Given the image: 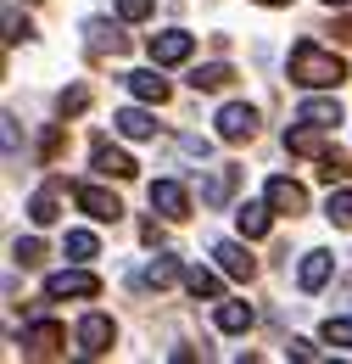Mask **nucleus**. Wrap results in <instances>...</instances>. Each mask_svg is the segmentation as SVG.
Returning <instances> with one entry per match:
<instances>
[{
  "label": "nucleus",
  "instance_id": "1",
  "mask_svg": "<svg viewBox=\"0 0 352 364\" xmlns=\"http://www.w3.org/2000/svg\"><path fill=\"white\" fill-rule=\"evenodd\" d=\"M291 79H297L302 90H336V85L347 79V62H341L336 50L302 40V46H291Z\"/></svg>",
  "mask_w": 352,
  "mask_h": 364
},
{
  "label": "nucleus",
  "instance_id": "2",
  "mask_svg": "<svg viewBox=\"0 0 352 364\" xmlns=\"http://www.w3.org/2000/svg\"><path fill=\"white\" fill-rule=\"evenodd\" d=\"M45 297L50 303H62V297H101V280L89 269H56L45 280Z\"/></svg>",
  "mask_w": 352,
  "mask_h": 364
},
{
  "label": "nucleus",
  "instance_id": "3",
  "mask_svg": "<svg viewBox=\"0 0 352 364\" xmlns=\"http://www.w3.org/2000/svg\"><path fill=\"white\" fill-rule=\"evenodd\" d=\"M84 46H89V56H123V50H129L123 23H112V17H89V23H84Z\"/></svg>",
  "mask_w": 352,
  "mask_h": 364
},
{
  "label": "nucleus",
  "instance_id": "4",
  "mask_svg": "<svg viewBox=\"0 0 352 364\" xmlns=\"http://www.w3.org/2000/svg\"><path fill=\"white\" fill-rule=\"evenodd\" d=\"M258 135V107H246V101H229L219 112V140H229V146H241V140Z\"/></svg>",
  "mask_w": 352,
  "mask_h": 364
},
{
  "label": "nucleus",
  "instance_id": "5",
  "mask_svg": "<svg viewBox=\"0 0 352 364\" xmlns=\"http://www.w3.org/2000/svg\"><path fill=\"white\" fill-rule=\"evenodd\" d=\"M112 336H118V331H112V319H106V314H84L73 342H79L84 359H101V353H112Z\"/></svg>",
  "mask_w": 352,
  "mask_h": 364
},
{
  "label": "nucleus",
  "instance_id": "6",
  "mask_svg": "<svg viewBox=\"0 0 352 364\" xmlns=\"http://www.w3.org/2000/svg\"><path fill=\"white\" fill-rule=\"evenodd\" d=\"M190 50H196V40H190L185 28H168V34H151L145 56H151L157 68H174V62H190Z\"/></svg>",
  "mask_w": 352,
  "mask_h": 364
},
{
  "label": "nucleus",
  "instance_id": "7",
  "mask_svg": "<svg viewBox=\"0 0 352 364\" xmlns=\"http://www.w3.org/2000/svg\"><path fill=\"white\" fill-rule=\"evenodd\" d=\"M73 196H79V208H84L95 225H118V219H123V202H118L112 191H101V185H79Z\"/></svg>",
  "mask_w": 352,
  "mask_h": 364
},
{
  "label": "nucleus",
  "instance_id": "8",
  "mask_svg": "<svg viewBox=\"0 0 352 364\" xmlns=\"http://www.w3.org/2000/svg\"><path fill=\"white\" fill-rule=\"evenodd\" d=\"M151 208H157L163 219H190V196H185L179 180H157L151 185Z\"/></svg>",
  "mask_w": 352,
  "mask_h": 364
},
{
  "label": "nucleus",
  "instance_id": "9",
  "mask_svg": "<svg viewBox=\"0 0 352 364\" xmlns=\"http://www.w3.org/2000/svg\"><path fill=\"white\" fill-rule=\"evenodd\" d=\"M268 208H274V213H291V219H297V213L308 208V191H302L297 180H285V174H274V180H268Z\"/></svg>",
  "mask_w": 352,
  "mask_h": 364
},
{
  "label": "nucleus",
  "instance_id": "10",
  "mask_svg": "<svg viewBox=\"0 0 352 364\" xmlns=\"http://www.w3.org/2000/svg\"><path fill=\"white\" fill-rule=\"evenodd\" d=\"M213 258H219V269L235 274V280H252V274H258V258H252L241 241H219V247H213Z\"/></svg>",
  "mask_w": 352,
  "mask_h": 364
},
{
  "label": "nucleus",
  "instance_id": "11",
  "mask_svg": "<svg viewBox=\"0 0 352 364\" xmlns=\"http://www.w3.org/2000/svg\"><path fill=\"white\" fill-rule=\"evenodd\" d=\"M23 348H28L34 359H50V353H62V348H67V331H62V325H50V319H40V325L23 336Z\"/></svg>",
  "mask_w": 352,
  "mask_h": 364
},
{
  "label": "nucleus",
  "instance_id": "12",
  "mask_svg": "<svg viewBox=\"0 0 352 364\" xmlns=\"http://www.w3.org/2000/svg\"><path fill=\"white\" fill-rule=\"evenodd\" d=\"M95 174H106V180H134L129 151H118L112 140H95Z\"/></svg>",
  "mask_w": 352,
  "mask_h": 364
},
{
  "label": "nucleus",
  "instance_id": "13",
  "mask_svg": "<svg viewBox=\"0 0 352 364\" xmlns=\"http://www.w3.org/2000/svg\"><path fill=\"white\" fill-rule=\"evenodd\" d=\"M235 225H241L246 241H258V235H268V225H274V208H268V202H241V208H235Z\"/></svg>",
  "mask_w": 352,
  "mask_h": 364
},
{
  "label": "nucleus",
  "instance_id": "14",
  "mask_svg": "<svg viewBox=\"0 0 352 364\" xmlns=\"http://www.w3.org/2000/svg\"><path fill=\"white\" fill-rule=\"evenodd\" d=\"M285 151H302V157H324L330 146H324V129L308 124V118H297V129L285 135Z\"/></svg>",
  "mask_w": 352,
  "mask_h": 364
},
{
  "label": "nucleus",
  "instance_id": "15",
  "mask_svg": "<svg viewBox=\"0 0 352 364\" xmlns=\"http://www.w3.org/2000/svg\"><path fill=\"white\" fill-rule=\"evenodd\" d=\"M235 185H241V168H213L207 185H202V202H207V208H224V202L235 196Z\"/></svg>",
  "mask_w": 352,
  "mask_h": 364
},
{
  "label": "nucleus",
  "instance_id": "16",
  "mask_svg": "<svg viewBox=\"0 0 352 364\" xmlns=\"http://www.w3.org/2000/svg\"><path fill=\"white\" fill-rule=\"evenodd\" d=\"M129 90H134V101H168V79L157 73V68H140V73H129Z\"/></svg>",
  "mask_w": 352,
  "mask_h": 364
},
{
  "label": "nucleus",
  "instance_id": "17",
  "mask_svg": "<svg viewBox=\"0 0 352 364\" xmlns=\"http://www.w3.org/2000/svg\"><path fill=\"white\" fill-rule=\"evenodd\" d=\"M28 219H34L40 230L62 219V196H56V185H45V191H34V196H28Z\"/></svg>",
  "mask_w": 352,
  "mask_h": 364
},
{
  "label": "nucleus",
  "instance_id": "18",
  "mask_svg": "<svg viewBox=\"0 0 352 364\" xmlns=\"http://www.w3.org/2000/svg\"><path fill=\"white\" fill-rule=\"evenodd\" d=\"M112 124H118V135H129V140H151V135H157V124H151L145 107H123Z\"/></svg>",
  "mask_w": 352,
  "mask_h": 364
},
{
  "label": "nucleus",
  "instance_id": "19",
  "mask_svg": "<svg viewBox=\"0 0 352 364\" xmlns=\"http://www.w3.org/2000/svg\"><path fill=\"white\" fill-rule=\"evenodd\" d=\"M297 118H308V124H319V129H336V124H341V101L313 95V101H302V107H297Z\"/></svg>",
  "mask_w": 352,
  "mask_h": 364
},
{
  "label": "nucleus",
  "instance_id": "20",
  "mask_svg": "<svg viewBox=\"0 0 352 364\" xmlns=\"http://www.w3.org/2000/svg\"><path fill=\"white\" fill-rule=\"evenodd\" d=\"M330 269H336V264H330V252H308V258H302V269H297L302 291H319V286L330 280Z\"/></svg>",
  "mask_w": 352,
  "mask_h": 364
},
{
  "label": "nucleus",
  "instance_id": "21",
  "mask_svg": "<svg viewBox=\"0 0 352 364\" xmlns=\"http://www.w3.org/2000/svg\"><path fill=\"white\" fill-rule=\"evenodd\" d=\"M213 319H219V331L235 336V331H252V319H258V314H252V303H219V314H213Z\"/></svg>",
  "mask_w": 352,
  "mask_h": 364
},
{
  "label": "nucleus",
  "instance_id": "22",
  "mask_svg": "<svg viewBox=\"0 0 352 364\" xmlns=\"http://www.w3.org/2000/svg\"><path fill=\"white\" fill-rule=\"evenodd\" d=\"M229 79H235V68H229V62H207V68H196V73H190V85H196V90H224Z\"/></svg>",
  "mask_w": 352,
  "mask_h": 364
},
{
  "label": "nucleus",
  "instance_id": "23",
  "mask_svg": "<svg viewBox=\"0 0 352 364\" xmlns=\"http://www.w3.org/2000/svg\"><path fill=\"white\" fill-rule=\"evenodd\" d=\"M347 174H352V157H347V151H324V157H319V180H324V185H341Z\"/></svg>",
  "mask_w": 352,
  "mask_h": 364
},
{
  "label": "nucleus",
  "instance_id": "24",
  "mask_svg": "<svg viewBox=\"0 0 352 364\" xmlns=\"http://www.w3.org/2000/svg\"><path fill=\"white\" fill-rule=\"evenodd\" d=\"M140 280H145L151 291H163V286H174V280H179V264H174V258H151V264H145V274H140Z\"/></svg>",
  "mask_w": 352,
  "mask_h": 364
},
{
  "label": "nucleus",
  "instance_id": "25",
  "mask_svg": "<svg viewBox=\"0 0 352 364\" xmlns=\"http://www.w3.org/2000/svg\"><path fill=\"white\" fill-rule=\"evenodd\" d=\"M324 219L336 230H352V191H330V202H324Z\"/></svg>",
  "mask_w": 352,
  "mask_h": 364
},
{
  "label": "nucleus",
  "instance_id": "26",
  "mask_svg": "<svg viewBox=\"0 0 352 364\" xmlns=\"http://www.w3.org/2000/svg\"><path fill=\"white\" fill-rule=\"evenodd\" d=\"M185 291H190V297H219V274L196 264V269H185Z\"/></svg>",
  "mask_w": 352,
  "mask_h": 364
},
{
  "label": "nucleus",
  "instance_id": "27",
  "mask_svg": "<svg viewBox=\"0 0 352 364\" xmlns=\"http://www.w3.org/2000/svg\"><path fill=\"white\" fill-rule=\"evenodd\" d=\"M324 342H330V348H352V314H330L324 319Z\"/></svg>",
  "mask_w": 352,
  "mask_h": 364
},
{
  "label": "nucleus",
  "instance_id": "28",
  "mask_svg": "<svg viewBox=\"0 0 352 364\" xmlns=\"http://www.w3.org/2000/svg\"><path fill=\"white\" fill-rule=\"evenodd\" d=\"M11 252H17V264H28V269H34V264H45V241H34V235H28V241L17 235V247H11Z\"/></svg>",
  "mask_w": 352,
  "mask_h": 364
},
{
  "label": "nucleus",
  "instance_id": "29",
  "mask_svg": "<svg viewBox=\"0 0 352 364\" xmlns=\"http://www.w3.org/2000/svg\"><path fill=\"white\" fill-rule=\"evenodd\" d=\"M56 107H62V118H79V112L89 107V90H84V85H79V90H62V101H56Z\"/></svg>",
  "mask_w": 352,
  "mask_h": 364
},
{
  "label": "nucleus",
  "instance_id": "30",
  "mask_svg": "<svg viewBox=\"0 0 352 364\" xmlns=\"http://www.w3.org/2000/svg\"><path fill=\"white\" fill-rule=\"evenodd\" d=\"M67 252H73L79 264H84V258H95V235H89V230H73V235H67Z\"/></svg>",
  "mask_w": 352,
  "mask_h": 364
},
{
  "label": "nucleus",
  "instance_id": "31",
  "mask_svg": "<svg viewBox=\"0 0 352 364\" xmlns=\"http://www.w3.org/2000/svg\"><path fill=\"white\" fill-rule=\"evenodd\" d=\"M28 34H34V28H28L23 17H17V6H6V46H17V40H28Z\"/></svg>",
  "mask_w": 352,
  "mask_h": 364
},
{
  "label": "nucleus",
  "instance_id": "32",
  "mask_svg": "<svg viewBox=\"0 0 352 364\" xmlns=\"http://www.w3.org/2000/svg\"><path fill=\"white\" fill-rule=\"evenodd\" d=\"M118 17L123 23H145L151 17V0H118Z\"/></svg>",
  "mask_w": 352,
  "mask_h": 364
},
{
  "label": "nucleus",
  "instance_id": "33",
  "mask_svg": "<svg viewBox=\"0 0 352 364\" xmlns=\"http://www.w3.org/2000/svg\"><path fill=\"white\" fill-rule=\"evenodd\" d=\"M291 359H313V342H308V336H291Z\"/></svg>",
  "mask_w": 352,
  "mask_h": 364
},
{
  "label": "nucleus",
  "instance_id": "34",
  "mask_svg": "<svg viewBox=\"0 0 352 364\" xmlns=\"http://www.w3.org/2000/svg\"><path fill=\"white\" fill-rule=\"evenodd\" d=\"M324 6H352V0H324Z\"/></svg>",
  "mask_w": 352,
  "mask_h": 364
},
{
  "label": "nucleus",
  "instance_id": "35",
  "mask_svg": "<svg viewBox=\"0 0 352 364\" xmlns=\"http://www.w3.org/2000/svg\"><path fill=\"white\" fill-rule=\"evenodd\" d=\"M258 6H285V0H258Z\"/></svg>",
  "mask_w": 352,
  "mask_h": 364
},
{
  "label": "nucleus",
  "instance_id": "36",
  "mask_svg": "<svg viewBox=\"0 0 352 364\" xmlns=\"http://www.w3.org/2000/svg\"><path fill=\"white\" fill-rule=\"evenodd\" d=\"M28 6H40V0H28Z\"/></svg>",
  "mask_w": 352,
  "mask_h": 364
}]
</instances>
